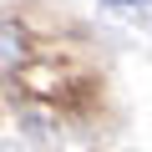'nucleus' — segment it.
I'll return each instance as SVG.
<instances>
[{
	"label": "nucleus",
	"instance_id": "1",
	"mask_svg": "<svg viewBox=\"0 0 152 152\" xmlns=\"http://www.w3.org/2000/svg\"><path fill=\"white\" fill-rule=\"evenodd\" d=\"M107 5H137V0H107Z\"/></svg>",
	"mask_w": 152,
	"mask_h": 152
}]
</instances>
